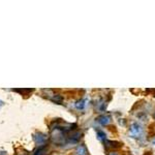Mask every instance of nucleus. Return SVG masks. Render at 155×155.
<instances>
[{
  "label": "nucleus",
  "mask_w": 155,
  "mask_h": 155,
  "mask_svg": "<svg viewBox=\"0 0 155 155\" xmlns=\"http://www.w3.org/2000/svg\"><path fill=\"white\" fill-rule=\"evenodd\" d=\"M129 133L132 135L133 138H138L143 133V127L141 124L139 123H132L130 126V130H129Z\"/></svg>",
  "instance_id": "obj_1"
},
{
  "label": "nucleus",
  "mask_w": 155,
  "mask_h": 155,
  "mask_svg": "<svg viewBox=\"0 0 155 155\" xmlns=\"http://www.w3.org/2000/svg\"><path fill=\"white\" fill-rule=\"evenodd\" d=\"M97 121H98V123H101L103 126H105V125H108L110 122H111V118H110L109 116L101 115L97 118Z\"/></svg>",
  "instance_id": "obj_2"
},
{
  "label": "nucleus",
  "mask_w": 155,
  "mask_h": 155,
  "mask_svg": "<svg viewBox=\"0 0 155 155\" xmlns=\"http://www.w3.org/2000/svg\"><path fill=\"white\" fill-rule=\"evenodd\" d=\"M74 107H76L78 110H83L84 108H85V101H84V99H80V101H78L76 103H74Z\"/></svg>",
  "instance_id": "obj_3"
},
{
  "label": "nucleus",
  "mask_w": 155,
  "mask_h": 155,
  "mask_svg": "<svg viewBox=\"0 0 155 155\" xmlns=\"http://www.w3.org/2000/svg\"><path fill=\"white\" fill-rule=\"evenodd\" d=\"M76 153H78V155H86L87 154V150H86L85 146L81 145V146L78 147V149H76Z\"/></svg>",
  "instance_id": "obj_4"
},
{
  "label": "nucleus",
  "mask_w": 155,
  "mask_h": 155,
  "mask_svg": "<svg viewBox=\"0 0 155 155\" xmlns=\"http://www.w3.org/2000/svg\"><path fill=\"white\" fill-rule=\"evenodd\" d=\"M52 101H54V103H60L62 101V97L60 95H56V96H54V97H53Z\"/></svg>",
  "instance_id": "obj_5"
},
{
  "label": "nucleus",
  "mask_w": 155,
  "mask_h": 155,
  "mask_svg": "<svg viewBox=\"0 0 155 155\" xmlns=\"http://www.w3.org/2000/svg\"><path fill=\"white\" fill-rule=\"evenodd\" d=\"M97 137H98L99 140H103V139H105V133L103 132V131L98 130L97 131Z\"/></svg>",
  "instance_id": "obj_6"
},
{
  "label": "nucleus",
  "mask_w": 155,
  "mask_h": 155,
  "mask_svg": "<svg viewBox=\"0 0 155 155\" xmlns=\"http://www.w3.org/2000/svg\"><path fill=\"white\" fill-rule=\"evenodd\" d=\"M110 155H118L117 153H115V152H112V153H110Z\"/></svg>",
  "instance_id": "obj_7"
},
{
  "label": "nucleus",
  "mask_w": 155,
  "mask_h": 155,
  "mask_svg": "<svg viewBox=\"0 0 155 155\" xmlns=\"http://www.w3.org/2000/svg\"><path fill=\"white\" fill-rule=\"evenodd\" d=\"M2 105H3V103H2L1 101H0V107H2Z\"/></svg>",
  "instance_id": "obj_8"
},
{
  "label": "nucleus",
  "mask_w": 155,
  "mask_h": 155,
  "mask_svg": "<svg viewBox=\"0 0 155 155\" xmlns=\"http://www.w3.org/2000/svg\"><path fill=\"white\" fill-rule=\"evenodd\" d=\"M153 144L155 145V139H154V140H153Z\"/></svg>",
  "instance_id": "obj_9"
},
{
  "label": "nucleus",
  "mask_w": 155,
  "mask_h": 155,
  "mask_svg": "<svg viewBox=\"0 0 155 155\" xmlns=\"http://www.w3.org/2000/svg\"><path fill=\"white\" fill-rule=\"evenodd\" d=\"M154 117H155V115H154Z\"/></svg>",
  "instance_id": "obj_10"
}]
</instances>
